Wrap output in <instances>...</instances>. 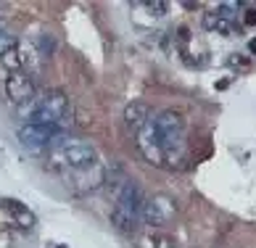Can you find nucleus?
I'll return each mask as SVG.
<instances>
[{
	"label": "nucleus",
	"instance_id": "nucleus-10",
	"mask_svg": "<svg viewBox=\"0 0 256 248\" xmlns=\"http://www.w3.org/2000/svg\"><path fill=\"white\" fill-rule=\"evenodd\" d=\"M150 119H154V111H150L148 103H143V100L127 103V108H124V124H127L132 132H135V135L146 127Z\"/></svg>",
	"mask_w": 256,
	"mask_h": 248
},
{
	"label": "nucleus",
	"instance_id": "nucleus-9",
	"mask_svg": "<svg viewBox=\"0 0 256 248\" xmlns=\"http://www.w3.org/2000/svg\"><path fill=\"white\" fill-rule=\"evenodd\" d=\"M6 92H8V98H11V103L26 106V103L37 95V88H34V80L30 77V72H14V74H8V80H6Z\"/></svg>",
	"mask_w": 256,
	"mask_h": 248
},
{
	"label": "nucleus",
	"instance_id": "nucleus-7",
	"mask_svg": "<svg viewBox=\"0 0 256 248\" xmlns=\"http://www.w3.org/2000/svg\"><path fill=\"white\" fill-rule=\"evenodd\" d=\"M177 206L172 198L166 196H150L146 198V208H143V224L148 227H164L174 219Z\"/></svg>",
	"mask_w": 256,
	"mask_h": 248
},
{
	"label": "nucleus",
	"instance_id": "nucleus-3",
	"mask_svg": "<svg viewBox=\"0 0 256 248\" xmlns=\"http://www.w3.org/2000/svg\"><path fill=\"white\" fill-rule=\"evenodd\" d=\"M143 208H146V196L135 180H127L116 193H114V206H111V224L119 232H138L143 224Z\"/></svg>",
	"mask_w": 256,
	"mask_h": 248
},
{
	"label": "nucleus",
	"instance_id": "nucleus-11",
	"mask_svg": "<svg viewBox=\"0 0 256 248\" xmlns=\"http://www.w3.org/2000/svg\"><path fill=\"white\" fill-rule=\"evenodd\" d=\"M0 204H3L6 212L14 214V219L18 222V227H26V230H32V227H34V214H32L26 206H22L18 201H11V198H6V201H0Z\"/></svg>",
	"mask_w": 256,
	"mask_h": 248
},
{
	"label": "nucleus",
	"instance_id": "nucleus-2",
	"mask_svg": "<svg viewBox=\"0 0 256 248\" xmlns=\"http://www.w3.org/2000/svg\"><path fill=\"white\" fill-rule=\"evenodd\" d=\"M24 124H42V127L61 130L72 122V103L61 90H42L34 98L22 106Z\"/></svg>",
	"mask_w": 256,
	"mask_h": 248
},
{
	"label": "nucleus",
	"instance_id": "nucleus-6",
	"mask_svg": "<svg viewBox=\"0 0 256 248\" xmlns=\"http://www.w3.org/2000/svg\"><path fill=\"white\" fill-rule=\"evenodd\" d=\"M238 11H240V8L235 3H222V6H216L214 11L204 14V26L208 32L230 37V34H235L240 30V26H238Z\"/></svg>",
	"mask_w": 256,
	"mask_h": 248
},
{
	"label": "nucleus",
	"instance_id": "nucleus-8",
	"mask_svg": "<svg viewBox=\"0 0 256 248\" xmlns=\"http://www.w3.org/2000/svg\"><path fill=\"white\" fill-rule=\"evenodd\" d=\"M106 182V169L103 164H96V166H88L82 172H72V174L64 177V185L74 190V193H90V190L100 188Z\"/></svg>",
	"mask_w": 256,
	"mask_h": 248
},
{
	"label": "nucleus",
	"instance_id": "nucleus-12",
	"mask_svg": "<svg viewBox=\"0 0 256 248\" xmlns=\"http://www.w3.org/2000/svg\"><path fill=\"white\" fill-rule=\"evenodd\" d=\"M140 248H180V243L166 235H148L140 238Z\"/></svg>",
	"mask_w": 256,
	"mask_h": 248
},
{
	"label": "nucleus",
	"instance_id": "nucleus-13",
	"mask_svg": "<svg viewBox=\"0 0 256 248\" xmlns=\"http://www.w3.org/2000/svg\"><path fill=\"white\" fill-rule=\"evenodd\" d=\"M16 45H18L16 37H14L11 32H8V30H3V26H0V58H3L6 53H11Z\"/></svg>",
	"mask_w": 256,
	"mask_h": 248
},
{
	"label": "nucleus",
	"instance_id": "nucleus-1",
	"mask_svg": "<svg viewBox=\"0 0 256 248\" xmlns=\"http://www.w3.org/2000/svg\"><path fill=\"white\" fill-rule=\"evenodd\" d=\"M96 164H100L98 150L88 140L66 135V132H61L50 142V148L45 150V166L61 177L72 174V172H82L88 166H96Z\"/></svg>",
	"mask_w": 256,
	"mask_h": 248
},
{
	"label": "nucleus",
	"instance_id": "nucleus-5",
	"mask_svg": "<svg viewBox=\"0 0 256 248\" xmlns=\"http://www.w3.org/2000/svg\"><path fill=\"white\" fill-rule=\"evenodd\" d=\"M61 135V130L56 127H42V124H22L16 130V138L22 142V148H26L30 154H40V150H48L50 142Z\"/></svg>",
	"mask_w": 256,
	"mask_h": 248
},
{
	"label": "nucleus",
	"instance_id": "nucleus-4",
	"mask_svg": "<svg viewBox=\"0 0 256 248\" xmlns=\"http://www.w3.org/2000/svg\"><path fill=\"white\" fill-rule=\"evenodd\" d=\"M154 127L161 142V150L166 156V166H174L185 154V132H188L185 116L174 108H164L154 114Z\"/></svg>",
	"mask_w": 256,
	"mask_h": 248
}]
</instances>
